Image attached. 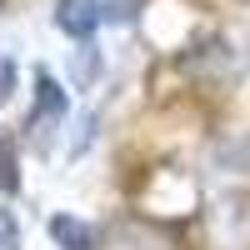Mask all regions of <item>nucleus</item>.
<instances>
[{"mask_svg": "<svg viewBox=\"0 0 250 250\" xmlns=\"http://www.w3.org/2000/svg\"><path fill=\"white\" fill-rule=\"evenodd\" d=\"M100 250H180L170 230H160L150 220H115L100 230Z\"/></svg>", "mask_w": 250, "mask_h": 250, "instance_id": "7ed1b4c3", "label": "nucleus"}, {"mask_svg": "<svg viewBox=\"0 0 250 250\" xmlns=\"http://www.w3.org/2000/svg\"><path fill=\"white\" fill-rule=\"evenodd\" d=\"M20 175H15V155H10V145L0 140V190H15Z\"/></svg>", "mask_w": 250, "mask_h": 250, "instance_id": "9b49d317", "label": "nucleus"}, {"mask_svg": "<svg viewBox=\"0 0 250 250\" xmlns=\"http://www.w3.org/2000/svg\"><path fill=\"white\" fill-rule=\"evenodd\" d=\"M135 0H100V20H110V25H130L135 20Z\"/></svg>", "mask_w": 250, "mask_h": 250, "instance_id": "6e6552de", "label": "nucleus"}, {"mask_svg": "<svg viewBox=\"0 0 250 250\" xmlns=\"http://www.w3.org/2000/svg\"><path fill=\"white\" fill-rule=\"evenodd\" d=\"M50 240L60 250H100V230L80 215H50Z\"/></svg>", "mask_w": 250, "mask_h": 250, "instance_id": "39448f33", "label": "nucleus"}, {"mask_svg": "<svg viewBox=\"0 0 250 250\" xmlns=\"http://www.w3.org/2000/svg\"><path fill=\"white\" fill-rule=\"evenodd\" d=\"M220 165H230L235 175H250V130L220 140Z\"/></svg>", "mask_w": 250, "mask_h": 250, "instance_id": "0eeeda50", "label": "nucleus"}, {"mask_svg": "<svg viewBox=\"0 0 250 250\" xmlns=\"http://www.w3.org/2000/svg\"><path fill=\"white\" fill-rule=\"evenodd\" d=\"M15 85H20V70H15V60L10 55H0V105L15 95Z\"/></svg>", "mask_w": 250, "mask_h": 250, "instance_id": "1a4fd4ad", "label": "nucleus"}, {"mask_svg": "<svg viewBox=\"0 0 250 250\" xmlns=\"http://www.w3.org/2000/svg\"><path fill=\"white\" fill-rule=\"evenodd\" d=\"M200 250H250V195H220L200 215Z\"/></svg>", "mask_w": 250, "mask_h": 250, "instance_id": "f257e3e1", "label": "nucleus"}, {"mask_svg": "<svg viewBox=\"0 0 250 250\" xmlns=\"http://www.w3.org/2000/svg\"><path fill=\"white\" fill-rule=\"evenodd\" d=\"M0 250H20V225L5 205H0Z\"/></svg>", "mask_w": 250, "mask_h": 250, "instance_id": "9d476101", "label": "nucleus"}, {"mask_svg": "<svg viewBox=\"0 0 250 250\" xmlns=\"http://www.w3.org/2000/svg\"><path fill=\"white\" fill-rule=\"evenodd\" d=\"M65 115H70V90H60L50 70H35V110L25 115V125H20L25 140L30 145H45L60 125H65Z\"/></svg>", "mask_w": 250, "mask_h": 250, "instance_id": "f03ea898", "label": "nucleus"}, {"mask_svg": "<svg viewBox=\"0 0 250 250\" xmlns=\"http://www.w3.org/2000/svg\"><path fill=\"white\" fill-rule=\"evenodd\" d=\"M95 75H100V50L85 40V45L75 50V75H70V90H90V85H95Z\"/></svg>", "mask_w": 250, "mask_h": 250, "instance_id": "423d86ee", "label": "nucleus"}, {"mask_svg": "<svg viewBox=\"0 0 250 250\" xmlns=\"http://www.w3.org/2000/svg\"><path fill=\"white\" fill-rule=\"evenodd\" d=\"M100 25H105V20H100V0H55V30L60 35H70V40L85 45Z\"/></svg>", "mask_w": 250, "mask_h": 250, "instance_id": "20e7f679", "label": "nucleus"}]
</instances>
